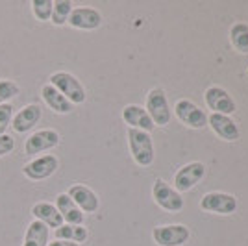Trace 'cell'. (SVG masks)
I'll return each mask as SVG.
<instances>
[{"label": "cell", "mask_w": 248, "mask_h": 246, "mask_svg": "<svg viewBox=\"0 0 248 246\" xmlns=\"http://www.w3.org/2000/svg\"><path fill=\"white\" fill-rule=\"evenodd\" d=\"M128 144H130V152L137 165L141 167H150L154 163V143L150 134H146L143 130H128Z\"/></svg>", "instance_id": "obj_1"}, {"label": "cell", "mask_w": 248, "mask_h": 246, "mask_svg": "<svg viewBox=\"0 0 248 246\" xmlns=\"http://www.w3.org/2000/svg\"><path fill=\"white\" fill-rule=\"evenodd\" d=\"M50 85L56 87L73 106L74 104H83L85 98H87L83 85L80 83V80H78L76 76L71 74V72H65V71L54 72L50 76Z\"/></svg>", "instance_id": "obj_2"}, {"label": "cell", "mask_w": 248, "mask_h": 246, "mask_svg": "<svg viewBox=\"0 0 248 246\" xmlns=\"http://www.w3.org/2000/svg\"><path fill=\"white\" fill-rule=\"evenodd\" d=\"M146 113L150 115L154 126H167L170 123V108L163 89H152L146 96Z\"/></svg>", "instance_id": "obj_3"}, {"label": "cell", "mask_w": 248, "mask_h": 246, "mask_svg": "<svg viewBox=\"0 0 248 246\" xmlns=\"http://www.w3.org/2000/svg\"><path fill=\"white\" fill-rule=\"evenodd\" d=\"M152 196H154V202L161 209L176 213V211H182L184 209V198L182 195L172 189L169 184H165L163 180H155L154 189H152Z\"/></svg>", "instance_id": "obj_4"}, {"label": "cell", "mask_w": 248, "mask_h": 246, "mask_svg": "<svg viewBox=\"0 0 248 246\" xmlns=\"http://www.w3.org/2000/svg\"><path fill=\"white\" fill-rule=\"evenodd\" d=\"M58 167H60V161H58L56 155L45 154L24 165L22 167V174L26 176V178H30V180H33V182H39V180L50 178L58 170Z\"/></svg>", "instance_id": "obj_5"}, {"label": "cell", "mask_w": 248, "mask_h": 246, "mask_svg": "<svg viewBox=\"0 0 248 246\" xmlns=\"http://www.w3.org/2000/svg\"><path fill=\"white\" fill-rule=\"evenodd\" d=\"M200 207L209 213H218V215H232L237 209V198L228 193H207L200 200Z\"/></svg>", "instance_id": "obj_6"}, {"label": "cell", "mask_w": 248, "mask_h": 246, "mask_svg": "<svg viewBox=\"0 0 248 246\" xmlns=\"http://www.w3.org/2000/svg\"><path fill=\"white\" fill-rule=\"evenodd\" d=\"M152 235L157 246H182L189 239V228L184 224L157 226Z\"/></svg>", "instance_id": "obj_7"}, {"label": "cell", "mask_w": 248, "mask_h": 246, "mask_svg": "<svg viewBox=\"0 0 248 246\" xmlns=\"http://www.w3.org/2000/svg\"><path fill=\"white\" fill-rule=\"evenodd\" d=\"M176 117L180 119V123H184L189 128H195V130H202L207 124L206 113L198 108L197 104H193L191 100H178L174 106Z\"/></svg>", "instance_id": "obj_8"}, {"label": "cell", "mask_w": 248, "mask_h": 246, "mask_svg": "<svg viewBox=\"0 0 248 246\" xmlns=\"http://www.w3.org/2000/svg\"><path fill=\"white\" fill-rule=\"evenodd\" d=\"M206 174V165L200 163V161H193V163L184 165L174 176V187L176 191H191L195 185L204 178Z\"/></svg>", "instance_id": "obj_9"}, {"label": "cell", "mask_w": 248, "mask_h": 246, "mask_svg": "<svg viewBox=\"0 0 248 246\" xmlns=\"http://www.w3.org/2000/svg\"><path fill=\"white\" fill-rule=\"evenodd\" d=\"M60 134L56 130H50V128H45V130H39L35 134H31L26 143H24V152L26 154H41V152H46L54 146L60 144Z\"/></svg>", "instance_id": "obj_10"}, {"label": "cell", "mask_w": 248, "mask_h": 246, "mask_svg": "<svg viewBox=\"0 0 248 246\" xmlns=\"http://www.w3.org/2000/svg\"><path fill=\"white\" fill-rule=\"evenodd\" d=\"M204 100H206L207 108L213 109V113H222V115L230 117L237 109V106L233 102V98L230 96V92L222 87H218V85H213V87L207 89L206 94H204Z\"/></svg>", "instance_id": "obj_11"}, {"label": "cell", "mask_w": 248, "mask_h": 246, "mask_svg": "<svg viewBox=\"0 0 248 246\" xmlns=\"http://www.w3.org/2000/svg\"><path fill=\"white\" fill-rule=\"evenodd\" d=\"M207 124L211 126V130H213L222 141L233 143V141H237L239 135H241L235 121H233L232 117H228V115H222V113H211V115L207 117Z\"/></svg>", "instance_id": "obj_12"}, {"label": "cell", "mask_w": 248, "mask_h": 246, "mask_svg": "<svg viewBox=\"0 0 248 246\" xmlns=\"http://www.w3.org/2000/svg\"><path fill=\"white\" fill-rule=\"evenodd\" d=\"M67 22L76 30H96L102 24V15L94 8H74Z\"/></svg>", "instance_id": "obj_13"}, {"label": "cell", "mask_w": 248, "mask_h": 246, "mask_svg": "<svg viewBox=\"0 0 248 246\" xmlns=\"http://www.w3.org/2000/svg\"><path fill=\"white\" fill-rule=\"evenodd\" d=\"M41 113H43L41 108H39L37 104H28V106H24L21 111L17 113V115H13V119H11L13 130H15L17 134H26V132H30V128H33L35 124L39 123Z\"/></svg>", "instance_id": "obj_14"}, {"label": "cell", "mask_w": 248, "mask_h": 246, "mask_svg": "<svg viewBox=\"0 0 248 246\" xmlns=\"http://www.w3.org/2000/svg\"><path fill=\"white\" fill-rule=\"evenodd\" d=\"M67 195L73 198V202L80 207L82 213H94L98 209V205H100L98 196L94 195L89 187H85V185H73V187H69Z\"/></svg>", "instance_id": "obj_15"}, {"label": "cell", "mask_w": 248, "mask_h": 246, "mask_svg": "<svg viewBox=\"0 0 248 246\" xmlns=\"http://www.w3.org/2000/svg\"><path fill=\"white\" fill-rule=\"evenodd\" d=\"M123 119L130 128H135V130H143L146 134L154 130V123H152L150 115L141 106H135V104L126 106L123 109Z\"/></svg>", "instance_id": "obj_16"}, {"label": "cell", "mask_w": 248, "mask_h": 246, "mask_svg": "<svg viewBox=\"0 0 248 246\" xmlns=\"http://www.w3.org/2000/svg\"><path fill=\"white\" fill-rule=\"evenodd\" d=\"M41 96L45 104L50 108L54 113H60V115H67V113H71L74 109V106L65 96H63L62 92L58 91L56 87H52L50 83H46V85H43L41 89Z\"/></svg>", "instance_id": "obj_17"}, {"label": "cell", "mask_w": 248, "mask_h": 246, "mask_svg": "<svg viewBox=\"0 0 248 246\" xmlns=\"http://www.w3.org/2000/svg\"><path fill=\"white\" fill-rule=\"evenodd\" d=\"M56 207L60 211L62 218L67 222V224H74V226H82L83 222V213L80 211V207L74 204L73 198L67 195V193H62L56 198Z\"/></svg>", "instance_id": "obj_18"}, {"label": "cell", "mask_w": 248, "mask_h": 246, "mask_svg": "<svg viewBox=\"0 0 248 246\" xmlns=\"http://www.w3.org/2000/svg\"><path fill=\"white\" fill-rule=\"evenodd\" d=\"M31 215L35 216V220H39L48 228H60L63 224V218L58 211V207L46 202H39L31 207Z\"/></svg>", "instance_id": "obj_19"}, {"label": "cell", "mask_w": 248, "mask_h": 246, "mask_svg": "<svg viewBox=\"0 0 248 246\" xmlns=\"http://www.w3.org/2000/svg\"><path fill=\"white\" fill-rule=\"evenodd\" d=\"M22 246H48V226L39 220H31L26 228Z\"/></svg>", "instance_id": "obj_20"}, {"label": "cell", "mask_w": 248, "mask_h": 246, "mask_svg": "<svg viewBox=\"0 0 248 246\" xmlns=\"http://www.w3.org/2000/svg\"><path fill=\"white\" fill-rule=\"evenodd\" d=\"M54 235H56L58 241H71V243L80 245V243H85V241H87L89 231H87V228H83V226L62 224L60 228H56Z\"/></svg>", "instance_id": "obj_21"}, {"label": "cell", "mask_w": 248, "mask_h": 246, "mask_svg": "<svg viewBox=\"0 0 248 246\" xmlns=\"http://www.w3.org/2000/svg\"><path fill=\"white\" fill-rule=\"evenodd\" d=\"M230 41L237 52L248 54V24L245 22H235L230 28Z\"/></svg>", "instance_id": "obj_22"}, {"label": "cell", "mask_w": 248, "mask_h": 246, "mask_svg": "<svg viewBox=\"0 0 248 246\" xmlns=\"http://www.w3.org/2000/svg\"><path fill=\"white\" fill-rule=\"evenodd\" d=\"M73 2L71 0H58L54 2V8H52V17L50 21L54 26H63L65 22L69 21L71 13H73Z\"/></svg>", "instance_id": "obj_23"}, {"label": "cell", "mask_w": 248, "mask_h": 246, "mask_svg": "<svg viewBox=\"0 0 248 246\" xmlns=\"http://www.w3.org/2000/svg\"><path fill=\"white\" fill-rule=\"evenodd\" d=\"M30 6L37 21H43V22L50 21L52 8H54V2H52V0H33Z\"/></svg>", "instance_id": "obj_24"}, {"label": "cell", "mask_w": 248, "mask_h": 246, "mask_svg": "<svg viewBox=\"0 0 248 246\" xmlns=\"http://www.w3.org/2000/svg\"><path fill=\"white\" fill-rule=\"evenodd\" d=\"M19 94V85L11 80H0V104H8L13 96Z\"/></svg>", "instance_id": "obj_25"}, {"label": "cell", "mask_w": 248, "mask_h": 246, "mask_svg": "<svg viewBox=\"0 0 248 246\" xmlns=\"http://www.w3.org/2000/svg\"><path fill=\"white\" fill-rule=\"evenodd\" d=\"M13 119V106L11 104H0V135L6 134L8 126Z\"/></svg>", "instance_id": "obj_26"}, {"label": "cell", "mask_w": 248, "mask_h": 246, "mask_svg": "<svg viewBox=\"0 0 248 246\" xmlns=\"http://www.w3.org/2000/svg\"><path fill=\"white\" fill-rule=\"evenodd\" d=\"M13 148H15V139L8 134L0 135V157L6 154H10Z\"/></svg>", "instance_id": "obj_27"}, {"label": "cell", "mask_w": 248, "mask_h": 246, "mask_svg": "<svg viewBox=\"0 0 248 246\" xmlns=\"http://www.w3.org/2000/svg\"><path fill=\"white\" fill-rule=\"evenodd\" d=\"M48 246H80L76 245V243H71V241H54V243H48Z\"/></svg>", "instance_id": "obj_28"}, {"label": "cell", "mask_w": 248, "mask_h": 246, "mask_svg": "<svg viewBox=\"0 0 248 246\" xmlns=\"http://www.w3.org/2000/svg\"><path fill=\"white\" fill-rule=\"evenodd\" d=\"M247 74H248V69H247Z\"/></svg>", "instance_id": "obj_29"}]
</instances>
